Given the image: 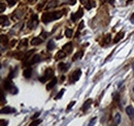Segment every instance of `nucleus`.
<instances>
[{"instance_id":"1","label":"nucleus","mask_w":134,"mask_h":126,"mask_svg":"<svg viewBox=\"0 0 134 126\" xmlns=\"http://www.w3.org/2000/svg\"><path fill=\"white\" fill-rule=\"evenodd\" d=\"M63 16V11H55V12H45V14L42 15L41 17V21L43 23H50L52 21L58 20V19L62 18Z\"/></svg>"},{"instance_id":"2","label":"nucleus","mask_w":134,"mask_h":126,"mask_svg":"<svg viewBox=\"0 0 134 126\" xmlns=\"http://www.w3.org/2000/svg\"><path fill=\"white\" fill-rule=\"evenodd\" d=\"M54 77V71H53L52 68H46V70L45 71V74L41 78H39V81L41 82V83H45L46 81L51 80V79Z\"/></svg>"},{"instance_id":"3","label":"nucleus","mask_w":134,"mask_h":126,"mask_svg":"<svg viewBox=\"0 0 134 126\" xmlns=\"http://www.w3.org/2000/svg\"><path fill=\"white\" fill-rule=\"evenodd\" d=\"M80 75H82V70L80 69H76V70H74L72 72V74L70 75V82L71 83H75L79 80Z\"/></svg>"},{"instance_id":"4","label":"nucleus","mask_w":134,"mask_h":126,"mask_svg":"<svg viewBox=\"0 0 134 126\" xmlns=\"http://www.w3.org/2000/svg\"><path fill=\"white\" fill-rule=\"evenodd\" d=\"M37 25H38V17H37V15H33L29 23H28V27L31 28V29H34Z\"/></svg>"},{"instance_id":"5","label":"nucleus","mask_w":134,"mask_h":126,"mask_svg":"<svg viewBox=\"0 0 134 126\" xmlns=\"http://www.w3.org/2000/svg\"><path fill=\"white\" fill-rule=\"evenodd\" d=\"M83 15H84L83 8H79V10H77L76 14H71V21H72V22H75L79 18H82Z\"/></svg>"},{"instance_id":"6","label":"nucleus","mask_w":134,"mask_h":126,"mask_svg":"<svg viewBox=\"0 0 134 126\" xmlns=\"http://www.w3.org/2000/svg\"><path fill=\"white\" fill-rule=\"evenodd\" d=\"M57 78H54L53 77L52 79H51V81L49 82L48 84H46V90H52L53 88H54L55 86H56V84H57Z\"/></svg>"},{"instance_id":"7","label":"nucleus","mask_w":134,"mask_h":126,"mask_svg":"<svg viewBox=\"0 0 134 126\" xmlns=\"http://www.w3.org/2000/svg\"><path fill=\"white\" fill-rule=\"evenodd\" d=\"M3 86H4V89H5V90H7V91L10 90V89H11V87L14 86V85H12V83H11V79H10V78L5 79Z\"/></svg>"},{"instance_id":"8","label":"nucleus","mask_w":134,"mask_h":126,"mask_svg":"<svg viewBox=\"0 0 134 126\" xmlns=\"http://www.w3.org/2000/svg\"><path fill=\"white\" fill-rule=\"evenodd\" d=\"M126 113H127V115L129 116V118L133 120V119H134V108L132 105L127 106V108H126Z\"/></svg>"},{"instance_id":"9","label":"nucleus","mask_w":134,"mask_h":126,"mask_svg":"<svg viewBox=\"0 0 134 126\" xmlns=\"http://www.w3.org/2000/svg\"><path fill=\"white\" fill-rule=\"evenodd\" d=\"M15 109L10 108V106H5V108L1 109V114H11V113H15Z\"/></svg>"},{"instance_id":"10","label":"nucleus","mask_w":134,"mask_h":126,"mask_svg":"<svg viewBox=\"0 0 134 126\" xmlns=\"http://www.w3.org/2000/svg\"><path fill=\"white\" fill-rule=\"evenodd\" d=\"M66 54H67V53L65 52L64 50H62V51H59L57 54H56L55 59H56V60H60V59H63V58L66 57Z\"/></svg>"},{"instance_id":"11","label":"nucleus","mask_w":134,"mask_h":126,"mask_svg":"<svg viewBox=\"0 0 134 126\" xmlns=\"http://www.w3.org/2000/svg\"><path fill=\"white\" fill-rule=\"evenodd\" d=\"M40 55H34L32 58H31V60H29V62H28V64H30V65H32V64H35V63L37 62H39L40 61Z\"/></svg>"},{"instance_id":"12","label":"nucleus","mask_w":134,"mask_h":126,"mask_svg":"<svg viewBox=\"0 0 134 126\" xmlns=\"http://www.w3.org/2000/svg\"><path fill=\"white\" fill-rule=\"evenodd\" d=\"M43 39L41 38V37H34V38L31 40V45L32 46H38L40 45V43H42Z\"/></svg>"},{"instance_id":"13","label":"nucleus","mask_w":134,"mask_h":126,"mask_svg":"<svg viewBox=\"0 0 134 126\" xmlns=\"http://www.w3.org/2000/svg\"><path fill=\"white\" fill-rule=\"evenodd\" d=\"M63 50L67 53V54L71 53V52H72V43H71V42H67L66 45L63 47Z\"/></svg>"},{"instance_id":"14","label":"nucleus","mask_w":134,"mask_h":126,"mask_svg":"<svg viewBox=\"0 0 134 126\" xmlns=\"http://www.w3.org/2000/svg\"><path fill=\"white\" fill-rule=\"evenodd\" d=\"M69 66H70V64H68V63H59V69H60L61 71L68 70Z\"/></svg>"},{"instance_id":"15","label":"nucleus","mask_w":134,"mask_h":126,"mask_svg":"<svg viewBox=\"0 0 134 126\" xmlns=\"http://www.w3.org/2000/svg\"><path fill=\"white\" fill-rule=\"evenodd\" d=\"M92 102H93V100L92 99H89V100H87V101L84 103V105H83V112H86L87 110H88L89 108H90V105H92Z\"/></svg>"},{"instance_id":"16","label":"nucleus","mask_w":134,"mask_h":126,"mask_svg":"<svg viewBox=\"0 0 134 126\" xmlns=\"http://www.w3.org/2000/svg\"><path fill=\"white\" fill-rule=\"evenodd\" d=\"M24 77L26 78V79H30L31 78V75H32V69H31L30 67L29 68H26L24 70Z\"/></svg>"},{"instance_id":"17","label":"nucleus","mask_w":134,"mask_h":126,"mask_svg":"<svg viewBox=\"0 0 134 126\" xmlns=\"http://www.w3.org/2000/svg\"><path fill=\"white\" fill-rule=\"evenodd\" d=\"M124 37V32H119V33H117V35L114 36V43H117V42H119L121 39H122Z\"/></svg>"},{"instance_id":"18","label":"nucleus","mask_w":134,"mask_h":126,"mask_svg":"<svg viewBox=\"0 0 134 126\" xmlns=\"http://www.w3.org/2000/svg\"><path fill=\"white\" fill-rule=\"evenodd\" d=\"M57 5H58V1H57V0H52L51 2L48 3V5H46V9L55 7V6H57Z\"/></svg>"},{"instance_id":"19","label":"nucleus","mask_w":134,"mask_h":126,"mask_svg":"<svg viewBox=\"0 0 134 126\" xmlns=\"http://www.w3.org/2000/svg\"><path fill=\"white\" fill-rule=\"evenodd\" d=\"M1 26H4V25H9V22H8V19L7 17H4V16H1Z\"/></svg>"},{"instance_id":"20","label":"nucleus","mask_w":134,"mask_h":126,"mask_svg":"<svg viewBox=\"0 0 134 126\" xmlns=\"http://www.w3.org/2000/svg\"><path fill=\"white\" fill-rule=\"evenodd\" d=\"M121 120H122V118H121V114L117 113V114L114 115V123H116V125H119L121 123Z\"/></svg>"},{"instance_id":"21","label":"nucleus","mask_w":134,"mask_h":126,"mask_svg":"<svg viewBox=\"0 0 134 126\" xmlns=\"http://www.w3.org/2000/svg\"><path fill=\"white\" fill-rule=\"evenodd\" d=\"M83 55H84V52H83V51H80V52H77L76 54L73 56L72 60H73V61H75V60H77V59H80V58L83 57Z\"/></svg>"},{"instance_id":"22","label":"nucleus","mask_w":134,"mask_h":126,"mask_svg":"<svg viewBox=\"0 0 134 126\" xmlns=\"http://www.w3.org/2000/svg\"><path fill=\"white\" fill-rule=\"evenodd\" d=\"M55 49V42L54 40H50L48 42V50L49 51H52V50Z\"/></svg>"},{"instance_id":"23","label":"nucleus","mask_w":134,"mask_h":126,"mask_svg":"<svg viewBox=\"0 0 134 126\" xmlns=\"http://www.w3.org/2000/svg\"><path fill=\"white\" fill-rule=\"evenodd\" d=\"M27 45H28V40L25 38V39H23V40H22V42H20V45H19L18 48H19V49H22V48H24V47H27Z\"/></svg>"},{"instance_id":"24","label":"nucleus","mask_w":134,"mask_h":126,"mask_svg":"<svg viewBox=\"0 0 134 126\" xmlns=\"http://www.w3.org/2000/svg\"><path fill=\"white\" fill-rule=\"evenodd\" d=\"M72 34H73L72 29H69V28H67L66 31H65V35H66V37H68V38H70V37L72 36Z\"/></svg>"},{"instance_id":"25","label":"nucleus","mask_w":134,"mask_h":126,"mask_svg":"<svg viewBox=\"0 0 134 126\" xmlns=\"http://www.w3.org/2000/svg\"><path fill=\"white\" fill-rule=\"evenodd\" d=\"M104 43L105 45H108V43L110 42V39H111V35L110 34H106V36H105V38H104Z\"/></svg>"},{"instance_id":"26","label":"nucleus","mask_w":134,"mask_h":126,"mask_svg":"<svg viewBox=\"0 0 134 126\" xmlns=\"http://www.w3.org/2000/svg\"><path fill=\"white\" fill-rule=\"evenodd\" d=\"M8 42V39H7V36H5V35H1V43L2 45H6V43Z\"/></svg>"},{"instance_id":"27","label":"nucleus","mask_w":134,"mask_h":126,"mask_svg":"<svg viewBox=\"0 0 134 126\" xmlns=\"http://www.w3.org/2000/svg\"><path fill=\"white\" fill-rule=\"evenodd\" d=\"M33 53H34V50H32V51H30V52H28V53H26V54H25V57H24V60H25V61H26V60H27V59H28V58H29V57H30V56H31V55H32V54H33Z\"/></svg>"},{"instance_id":"28","label":"nucleus","mask_w":134,"mask_h":126,"mask_svg":"<svg viewBox=\"0 0 134 126\" xmlns=\"http://www.w3.org/2000/svg\"><path fill=\"white\" fill-rule=\"evenodd\" d=\"M64 92H65V90H64V89H62V90L60 91V92H59V93H58V95H57V96H56V99H60V98H61V97H62V96H63V94H64Z\"/></svg>"},{"instance_id":"29","label":"nucleus","mask_w":134,"mask_h":126,"mask_svg":"<svg viewBox=\"0 0 134 126\" xmlns=\"http://www.w3.org/2000/svg\"><path fill=\"white\" fill-rule=\"evenodd\" d=\"M9 92H10L11 94H17V93H18V89H17V87L12 86V87H11V89L9 90Z\"/></svg>"},{"instance_id":"30","label":"nucleus","mask_w":134,"mask_h":126,"mask_svg":"<svg viewBox=\"0 0 134 126\" xmlns=\"http://www.w3.org/2000/svg\"><path fill=\"white\" fill-rule=\"evenodd\" d=\"M41 123V120H35V121H33L32 123H30V126H35V125H38V124H40Z\"/></svg>"},{"instance_id":"31","label":"nucleus","mask_w":134,"mask_h":126,"mask_svg":"<svg viewBox=\"0 0 134 126\" xmlns=\"http://www.w3.org/2000/svg\"><path fill=\"white\" fill-rule=\"evenodd\" d=\"M6 1H7L9 6H14L15 3H17V0H6Z\"/></svg>"},{"instance_id":"32","label":"nucleus","mask_w":134,"mask_h":126,"mask_svg":"<svg viewBox=\"0 0 134 126\" xmlns=\"http://www.w3.org/2000/svg\"><path fill=\"white\" fill-rule=\"evenodd\" d=\"M74 105H75V101H71V102L69 103V105H68V106H67V112H69L70 110L72 109V106H73Z\"/></svg>"},{"instance_id":"33","label":"nucleus","mask_w":134,"mask_h":126,"mask_svg":"<svg viewBox=\"0 0 134 126\" xmlns=\"http://www.w3.org/2000/svg\"><path fill=\"white\" fill-rule=\"evenodd\" d=\"M113 97H114V101H117V102H118V101H119V99H120V98H119V97H120V96H119V94H118L117 92L113 94Z\"/></svg>"},{"instance_id":"34","label":"nucleus","mask_w":134,"mask_h":126,"mask_svg":"<svg viewBox=\"0 0 134 126\" xmlns=\"http://www.w3.org/2000/svg\"><path fill=\"white\" fill-rule=\"evenodd\" d=\"M96 121H97V119H96V118H93L92 120H91V122L89 123V125H90V126H93V125L96 123Z\"/></svg>"},{"instance_id":"35","label":"nucleus","mask_w":134,"mask_h":126,"mask_svg":"<svg viewBox=\"0 0 134 126\" xmlns=\"http://www.w3.org/2000/svg\"><path fill=\"white\" fill-rule=\"evenodd\" d=\"M1 7H0V12H3L4 11V9H5V5H4V3H1Z\"/></svg>"},{"instance_id":"36","label":"nucleus","mask_w":134,"mask_h":126,"mask_svg":"<svg viewBox=\"0 0 134 126\" xmlns=\"http://www.w3.org/2000/svg\"><path fill=\"white\" fill-rule=\"evenodd\" d=\"M8 123H7V121H5V120H1L0 121V125L1 126H4V125H7Z\"/></svg>"},{"instance_id":"37","label":"nucleus","mask_w":134,"mask_h":126,"mask_svg":"<svg viewBox=\"0 0 134 126\" xmlns=\"http://www.w3.org/2000/svg\"><path fill=\"white\" fill-rule=\"evenodd\" d=\"M84 26H85V24H84V22H80V25L79 26V31H80L84 28Z\"/></svg>"},{"instance_id":"38","label":"nucleus","mask_w":134,"mask_h":126,"mask_svg":"<svg viewBox=\"0 0 134 126\" xmlns=\"http://www.w3.org/2000/svg\"><path fill=\"white\" fill-rule=\"evenodd\" d=\"M14 72H15L14 70H11V71H10V74H9V75H8V78H10V79L14 78V77H15V74H14Z\"/></svg>"},{"instance_id":"39","label":"nucleus","mask_w":134,"mask_h":126,"mask_svg":"<svg viewBox=\"0 0 134 126\" xmlns=\"http://www.w3.org/2000/svg\"><path fill=\"white\" fill-rule=\"evenodd\" d=\"M41 36H42V37H48V36H49V33H46V32H45V31H43V32L41 33Z\"/></svg>"},{"instance_id":"40","label":"nucleus","mask_w":134,"mask_h":126,"mask_svg":"<svg viewBox=\"0 0 134 126\" xmlns=\"http://www.w3.org/2000/svg\"><path fill=\"white\" fill-rule=\"evenodd\" d=\"M39 115H40L39 113H35V115H33V116H32V119H35V118H37Z\"/></svg>"},{"instance_id":"41","label":"nucleus","mask_w":134,"mask_h":126,"mask_svg":"<svg viewBox=\"0 0 134 126\" xmlns=\"http://www.w3.org/2000/svg\"><path fill=\"white\" fill-rule=\"evenodd\" d=\"M15 43H17V42H15V40H12V42H11V43H10V45H11V47H14V46L15 45Z\"/></svg>"},{"instance_id":"42","label":"nucleus","mask_w":134,"mask_h":126,"mask_svg":"<svg viewBox=\"0 0 134 126\" xmlns=\"http://www.w3.org/2000/svg\"><path fill=\"white\" fill-rule=\"evenodd\" d=\"M41 8H42V4H39L38 6H37V9H38V10H40Z\"/></svg>"},{"instance_id":"43","label":"nucleus","mask_w":134,"mask_h":126,"mask_svg":"<svg viewBox=\"0 0 134 126\" xmlns=\"http://www.w3.org/2000/svg\"><path fill=\"white\" fill-rule=\"evenodd\" d=\"M69 3H70V4H74V3H75V0H70Z\"/></svg>"},{"instance_id":"44","label":"nucleus","mask_w":134,"mask_h":126,"mask_svg":"<svg viewBox=\"0 0 134 126\" xmlns=\"http://www.w3.org/2000/svg\"><path fill=\"white\" fill-rule=\"evenodd\" d=\"M107 1L109 2L110 4H114V0H107Z\"/></svg>"},{"instance_id":"45","label":"nucleus","mask_w":134,"mask_h":126,"mask_svg":"<svg viewBox=\"0 0 134 126\" xmlns=\"http://www.w3.org/2000/svg\"><path fill=\"white\" fill-rule=\"evenodd\" d=\"M130 20H131V22H134V14L132 15V17H131V19H130Z\"/></svg>"},{"instance_id":"46","label":"nucleus","mask_w":134,"mask_h":126,"mask_svg":"<svg viewBox=\"0 0 134 126\" xmlns=\"http://www.w3.org/2000/svg\"><path fill=\"white\" fill-rule=\"evenodd\" d=\"M80 1H82V2L84 3V2H85V0H80Z\"/></svg>"},{"instance_id":"47","label":"nucleus","mask_w":134,"mask_h":126,"mask_svg":"<svg viewBox=\"0 0 134 126\" xmlns=\"http://www.w3.org/2000/svg\"><path fill=\"white\" fill-rule=\"evenodd\" d=\"M133 91H134V87H133Z\"/></svg>"}]
</instances>
